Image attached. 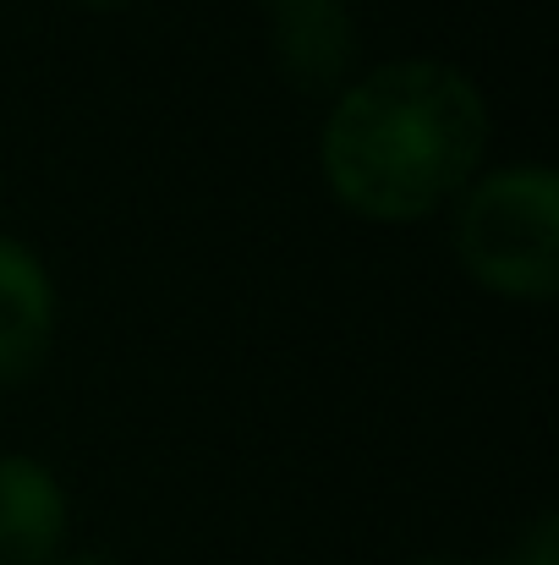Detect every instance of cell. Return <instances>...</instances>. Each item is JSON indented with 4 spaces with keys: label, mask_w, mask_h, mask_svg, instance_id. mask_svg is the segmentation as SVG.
I'll use <instances>...</instances> for the list:
<instances>
[{
    "label": "cell",
    "mask_w": 559,
    "mask_h": 565,
    "mask_svg": "<svg viewBox=\"0 0 559 565\" xmlns=\"http://www.w3.org/2000/svg\"><path fill=\"white\" fill-rule=\"evenodd\" d=\"M494 110L483 83L444 55H389L330 94L319 182L373 225H417L450 209L488 166Z\"/></svg>",
    "instance_id": "1"
},
{
    "label": "cell",
    "mask_w": 559,
    "mask_h": 565,
    "mask_svg": "<svg viewBox=\"0 0 559 565\" xmlns=\"http://www.w3.org/2000/svg\"><path fill=\"white\" fill-rule=\"evenodd\" d=\"M455 269L522 308H544L559 291V171L549 160L483 166L450 203Z\"/></svg>",
    "instance_id": "2"
},
{
    "label": "cell",
    "mask_w": 559,
    "mask_h": 565,
    "mask_svg": "<svg viewBox=\"0 0 559 565\" xmlns=\"http://www.w3.org/2000/svg\"><path fill=\"white\" fill-rule=\"evenodd\" d=\"M269 17V50L291 88L330 99L363 72V28L352 0H275Z\"/></svg>",
    "instance_id": "3"
},
{
    "label": "cell",
    "mask_w": 559,
    "mask_h": 565,
    "mask_svg": "<svg viewBox=\"0 0 559 565\" xmlns=\"http://www.w3.org/2000/svg\"><path fill=\"white\" fill-rule=\"evenodd\" d=\"M61 330V291L50 264L0 231V390L44 374Z\"/></svg>",
    "instance_id": "4"
},
{
    "label": "cell",
    "mask_w": 559,
    "mask_h": 565,
    "mask_svg": "<svg viewBox=\"0 0 559 565\" xmlns=\"http://www.w3.org/2000/svg\"><path fill=\"white\" fill-rule=\"evenodd\" d=\"M72 544V494L28 450H0V565H50Z\"/></svg>",
    "instance_id": "5"
},
{
    "label": "cell",
    "mask_w": 559,
    "mask_h": 565,
    "mask_svg": "<svg viewBox=\"0 0 559 565\" xmlns=\"http://www.w3.org/2000/svg\"><path fill=\"white\" fill-rule=\"evenodd\" d=\"M406 565H559V522L544 511L499 561H450V555H422V561H406Z\"/></svg>",
    "instance_id": "6"
},
{
    "label": "cell",
    "mask_w": 559,
    "mask_h": 565,
    "mask_svg": "<svg viewBox=\"0 0 559 565\" xmlns=\"http://www.w3.org/2000/svg\"><path fill=\"white\" fill-rule=\"evenodd\" d=\"M50 565H121V561L105 555V550H66V555H55Z\"/></svg>",
    "instance_id": "7"
},
{
    "label": "cell",
    "mask_w": 559,
    "mask_h": 565,
    "mask_svg": "<svg viewBox=\"0 0 559 565\" xmlns=\"http://www.w3.org/2000/svg\"><path fill=\"white\" fill-rule=\"evenodd\" d=\"M77 6H88V11H116V6H127V0H77Z\"/></svg>",
    "instance_id": "8"
},
{
    "label": "cell",
    "mask_w": 559,
    "mask_h": 565,
    "mask_svg": "<svg viewBox=\"0 0 559 565\" xmlns=\"http://www.w3.org/2000/svg\"><path fill=\"white\" fill-rule=\"evenodd\" d=\"M252 6H275V0H252Z\"/></svg>",
    "instance_id": "9"
}]
</instances>
